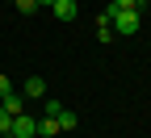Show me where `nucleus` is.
I'll list each match as a JSON object with an SVG mask.
<instances>
[{"mask_svg": "<svg viewBox=\"0 0 151 138\" xmlns=\"http://www.w3.org/2000/svg\"><path fill=\"white\" fill-rule=\"evenodd\" d=\"M113 34H139L143 29V13L139 9H122V13H113Z\"/></svg>", "mask_w": 151, "mask_h": 138, "instance_id": "obj_1", "label": "nucleus"}, {"mask_svg": "<svg viewBox=\"0 0 151 138\" xmlns=\"http://www.w3.org/2000/svg\"><path fill=\"white\" fill-rule=\"evenodd\" d=\"M9 134H17V138H34V134H38V122H34L29 113H17V117H13V130H9Z\"/></svg>", "mask_w": 151, "mask_h": 138, "instance_id": "obj_2", "label": "nucleus"}, {"mask_svg": "<svg viewBox=\"0 0 151 138\" xmlns=\"http://www.w3.org/2000/svg\"><path fill=\"white\" fill-rule=\"evenodd\" d=\"M50 13L59 17V21H76V17H80V4H76V0H55Z\"/></svg>", "mask_w": 151, "mask_h": 138, "instance_id": "obj_3", "label": "nucleus"}, {"mask_svg": "<svg viewBox=\"0 0 151 138\" xmlns=\"http://www.w3.org/2000/svg\"><path fill=\"white\" fill-rule=\"evenodd\" d=\"M25 96H29V101L46 96V80H42V75H29V80H25Z\"/></svg>", "mask_w": 151, "mask_h": 138, "instance_id": "obj_4", "label": "nucleus"}, {"mask_svg": "<svg viewBox=\"0 0 151 138\" xmlns=\"http://www.w3.org/2000/svg\"><path fill=\"white\" fill-rule=\"evenodd\" d=\"M0 105H4V109H9V113L17 117V113H25V96H17V92H9V96H4V101H0Z\"/></svg>", "mask_w": 151, "mask_h": 138, "instance_id": "obj_5", "label": "nucleus"}, {"mask_svg": "<svg viewBox=\"0 0 151 138\" xmlns=\"http://www.w3.org/2000/svg\"><path fill=\"white\" fill-rule=\"evenodd\" d=\"M59 134V122H55V117H42V122H38V138H55Z\"/></svg>", "mask_w": 151, "mask_h": 138, "instance_id": "obj_6", "label": "nucleus"}, {"mask_svg": "<svg viewBox=\"0 0 151 138\" xmlns=\"http://www.w3.org/2000/svg\"><path fill=\"white\" fill-rule=\"evenodd\" d=\"M55 122H59V130H76V122H80V117H76L71 109H59V113H55Z\"/></svg>", "mask_w": 151, "mask_h": 138, "instance_id": "obj_7", "label": "nucleus"}, {"mask_svg": "<svg viewBox=\"0 0 151 138\" xmlns=\"http://www.w3.org/2000/svg\"><path fill=\"white\" fill-rule=\"evenodd\" d=\"M13 9H17V13H25V17H29V13H38V0H13Z\"/></svg>", "mask_w": 151, "mask_h": 138, "instance_id": "obj_8", "label": "nucleus"}, {"mask_svg": "<svg viewBox=\"0 0 151 138\" xmlns=\"http://www.w3.org/2000/svg\"><path fill=\"white\" fill-rule=\"evenodd\" d=\"M9 130H13V113L0 105V134H9Z\"/></svg>", "mask_w": 151, "mask_h": 138, "instance_id": "obj_9", "label": "nucleus"}, {"mask_svg": "<svg viewBox=\"0 0 151 138\" xmlns=\"http://www.w3.org/2000/svg\"><path fill=\"white\" fill-rule=\"evenodd\" d=\"M113 38H118L113 25H97V42H113Z\"/></svg>", "mask_w": 151, "mask_h": 138, "instance_id": "obj_10", "label": "nucleus"}, {"mask_svg": "<svg viewBox=\"0 0 151 138\" xmlns=\"http://www.w3.org/2000/svg\"><path fill=\"white\" fill-rule=\"evenodd\" d=\"M9 92H13V84H9V75H0V101H4Z\"/></svg>", "mask_w": 151, "mask_h": 138, "instance_id": "obj_11", "label": "nucleus"}, {"mask_svg": "<svg viewBox=\"0 0 151 138\" xmlns=\"http://www.w3.org/2000/svg\"><path fill=\"white\" fill-rule=\"evenodd\" d=\"M109 4H113V9H134L130 0H109Z\"/></svg>", "mask_w": 151, "mask_h": 138, "instance_id": "obj_12", "label": "nucleus"}, {"mask_svg": "<svg viewBox=\"0 0 151 138\" xmlns=\"http://www.w3.org/2000/svg\"><path fill=\"white\" fill-rule=\"evenodd\" d=\"M130 4H134V9H139V13H143V9H147V4H151V0H130Z\"/></svg>", "mask_w": 151, "mask_h": 138, "instance_id": "obj_13", "label": "nucleus"}, {"mask_svg": "<svg viewBox=\"0 0 151 138\" xmlns=\"http://www.w3.org/2000/svg\"><path fill=\"white\" fill-rule=\"evenodd\" d=\"M50 4H55V0H38V9H50Z\"/></svg>", "mask_w": 151, "mask_h": 138, "instance_id": "obj_14", "label": "nucleus"}, {"mask_svg": "<svg viewBox=\"0 0 151 138\" xmlns=\"http://www.w3.org/2000/svg\"><path fill=\"white\" fill-rule=\"evenodd\" d=\"M0 138H17V134H0Z\"/></svg>", "mask_w": 151, "mask_h": 138, "instance_id": "obj_15", "label": "nucleus"}]
</instances>
